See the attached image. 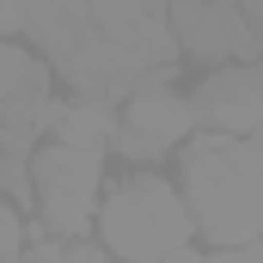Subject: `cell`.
I'll use <instances>...</instances> for the list:
<instances>
[{
	"label": "cell",
	"mask_w": 263,
	"mask_h": 263,
	"mask_svg": "<svg viewBox=\"0 0 263 263\" xmlns=\"http://www.w3.org/2000/svg\"><path fill=\"white\" fill-rule=\"evenodd\" d=\"M98 147H73V141H43L31 159V208L43 220V233L80 239L98 214Z\"/></svg>",
	"instance_id": "obj_3"
},
{
	"label": "cell",
	"mask_w": 263,
	"mask_h": 263,
	"mask_svg": "<svg viewBox=\"0 0 263 263\" xmlns=\"http://www.w3.org/2000/svg\"><path fill=\"white\" fill-rule=\"evenodd\" d=\"M251 12V31H257V49H263V6H245Z\"/></svg>",
	"instance_id": "obj_9"
},
{
	"label": "cell",
	"mask_w": 263,
	"mask_h": 263,
	"mask_svg": "<svg viewBox=\"0 0 263 263\" xmlns=\"http://www.w3.org/2000/svg\"><path fill=\"white\" fill-rule=\"evenodd\" d=\"M172 37H178V49H190L202 62H227V55L257 49L245 6H172Z\"/></svg>",
	"instance_id": "obj_6"
},
{
	"label": "cell",
	"mask_w": 263,
	"mask_h": 263,
	"mask_svg": "<svg viewBox=\"0 0 263 263\" xmlns=\"http://www.w3.org/2000/svg\"><path fill=\"white\" fill-rule=\"evenodd\" d=\"M196 98H184L165 73H153V80H141L129 92V110H123V123H117V147L129 153V159H159V153H172L178 141H190L196 129Z\"/></svg>",
	"instance_id": "obj_4"
},
{
	"label": "cell",
	"mask_w": 263,
	"mask_h": 263,
	"mask_svg": "<svg viewBox=\"0 0 263 263\" xmlns=\"http://www.w3.org/2000/svg\"><path fill=\"white\" fill-rule=\"evenodd\" d=\"M184 202L214 251H251L263 239V141L196 135L184 147Z\"/></svg>",
	"instance_id": "obj_1"
},
{
	"label": "cell",
	"mask_w": 263,
	"mask_h": 263,
	"mask_svg": "<svg viewBox=\"0 0 263 263\" xmlns=\"http://www.w3.org/2000/svg\"><path fill=\"white\" fill-rule=\"evenodd\" d=\"M208 263H263V245H251V251H214Z\"/></svg>",
	"instance_id": "obj_8"
},
{
	"label": "cell",
	"mask_w": 263,
	"mask_h": 263,
	"mask_svg": "<svg viewBox=\"0 0 263 263\" xmlns=\"http://www.w3.org/2000/svg\"><path fill=\"white\" fill-rule=\"evenodd\" d=\"M104 135H117V123H110L104 104H67L62 123H55V141H73V147H98Z\"/></svg>",
	"instance_id": "obj_7"
},
{
	"label": "cell",
	"mask_w": 263,
	"mask_h": 263,
	"mask_svg": "<svg viewBox=\"0 0 263 263\" xmlns=\"http://www.w3.org/2000/svg\"><path fill=\"white\" fill-rule=\"evenodd\" d=\"M196 117L214 135L251 141L263 129V67H220V73H208L202 92H196Z\"/></svg>",
	"instance_id": "obj_5"
},
{
	"label": "cell",
	"mask_w": 263,
	"mask_h": 263,
	"mask_svg": "<svg viewBox=\"0 0 263 263\" xmlns=\"http://www.w3.org/2000/svg\"><path fill=\"white\" fill-rule=\"evenodd\" d=\"M104 251L123 263H172L190 239V202L178 196L165 178H123L110 196H104Z\"/></svg>",
	"instance_id": "obj_2"
}]
</instances>
